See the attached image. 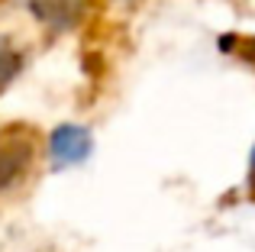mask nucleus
<instances>
[{"mask_svg": "<svg viewBox=\"0 0 255 252\" xmlns=\"http://www.w3.org/2000/svg\"><path fill=\"white\" fill-rule=\"evenodd\" d=\"M94 149V136L87 126H78V123H62L55 126V132L49 136V155H52V165L58 168H68V165H78L91 155Z\"/></svg>", "mask_w": 255, "mask_h": 252, "instance_id": "nucleus-1", "label": "nucleus"}, {"mask_svg": "<svg viewBox=\"0 0 255 252\" xmlns=\"http://www.w3.org/2000/svg\"><path fill=\"white\" fill-rule=\"evenodd\" d=\"M29 162H32V139H26L23 132H10L6 139H0V191L16 184Z\"/></svg>", "mask_w": 255, "mask_h": 252, "instance_id": "nucleus-2", "label": "nucleus"}, {"mask_svg": "<svg viewBox=\"0 0 255 252\" xmlns=\"http://www.w3.org/2000/svg\"><path fill=\"white\" fill-rule=\"evenodd\" d=\"M29 13L42 26L55 32H65L84 16V0H26Z\"/></svg>", "mask_w": 255, "mask_h": 252, "instance_id": "nucleus-3", "label": "nucleus"}, {"mask_svg": "<svg viewBox=\"0 0 255 252\" xmlns=\"http://www.w3.org/2000/svg\"><path fill=\"white\" fill-rule=\"evenodd\" d=\"M19 68H23V55L6 39H0V88H6L19 75Z\"/></svg>", "mask_w": 255, "mask_h": 252, "instance_id": "nucleus-4", "label": "nucleus"}, {"mask_svg": "<svg viewBox=\"0 0 255 252\" xmlns=\"http://www.w3.org/2000/svg\"><path fill=\"white\" fill-rule=\"evenodd\" d=\"M249 175H252V181H255V149H252V155H249Z\"/></svg>", "mask_w": 255, "mask_h": 252, "instance_id": "nucleus-5", "label": "nucleus"}]
</instances>
